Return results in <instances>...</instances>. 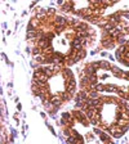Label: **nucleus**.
Returning <instances> with one entry per match:
<instances>
[{"label":"nucleus","instance_id":"obj_1","mask_svg":"<svg viewBox=\"0 0 129 144\" xmlns=\"http://www.w3.org/2000/svg\"><path fill=\"white\" fill-rule=\"evenodd\" d=\"M71 113H72V116L75 117V120L77 121V122H80L83 126H88L90 122H89V118L87 117V113L84 111H81V109H77V108H75L74 111H71Z\"/></svg>","mask_w":129,"mask_h":144},{"label":"nucleus","instance_id":"obj_2","mask_svg":"<svg viewBox=\"0 0 129 144\" xmlns=\"http://www.w3.org/2000/svg\"><path fill=\"white\" fill-rule=\"evenodd\" d=\"M116 40L112 37H106V39H101V46L103 49H114L116 48Z\"/></svg>","mask_w":129,"mask_h":144},{"label":"nucleus","instance_id":"obj_3","mask_svg":"<svg viewBox=\"0 0 129 144\" xmlns=\"http://www.w3.org/2000/svg\"><path fill=\"white\" fill-rule=\"evenodd\" d=\"M89 122H90V125H93V126L101 125V122H102V114H101V112H97L92 118H89Z\"/></svg>","mask_w":129,"mask_h":144},{"label":"nucleus","instance_id":"obj_4","mask_svg":"<svg viewBox=\"0 0 129 144\" xmlns=\"http://www.w3.org/2000/svg\"><path fill=\"white\" fill-rule=\"evenodd\" d=\"M70 48L76 49V50H81V49H83V45H81V39H79V37H74V39L70 41Z\"/></svg>","mask_w":129,"mask_h":144},{"label":"nucleus","instance_id":"obj_5","mask_svg":"<svg viewBox=\"0 0 129 144\" xmlns=\"http://www.w3.org/2000/svg\"><path fill=\"white\" fill-rule=\"evenodd\" d=\"M54 25L56 26H66L67 27V18L63 15H56L54 17Z\"/></svg>","mask_w":129,"mask_h":144},{"label":"nucleus","instance_id":"obj_6","mask_svg":"<svg viewBox=\"0 0 129 144\" xmlns=\"http://www.w3.org/2000/svg\"><path fill=\"white\" fill-rule=\"evenodd\" d=\"M76 88V81H75L74 77H68L65 80V90L67 89H75Z\"/></svg>","mask_w":129,"mask_h":144},{"label":"nucleus","instance_id":"obj_7","mask_svg":"<svg viewBox=\"0 0 129 144\" xmlns=\"http://www.w3.org/2000/svg\"><path fill=\"white\" fill-rule=\"evenodd\" d=\"M61 75H62V77H63V80L68 79V77H74V73H72V71L70 70V67H67V66L63 67V70H62Z\"/></svg>","mask_w":129,"mask_h":144},{"label":"nucleus","instance_id":"obj_8","mask_svg":"<svg viewBox=\"0 0 129 144\" xmlns=\"http://www.w3.org/2000/svg\"><path fill=\"white\" fill-rule=\"evenodd\" d=\"M29 23H30V25H31V26H32L34 28H35V30H37V28H40V27H41L43 22L40 21L39 18H36V17H32V18H31V20H30V22H29Z\"/></svg>","mask_w":129,"mask_h":144},{"label":"nucleus","instance_id":"obj_9","mask_svg":"<svg viewBox=\"0 0 129 144\" xmlns=\"http://www.w3.org/2000/svg\"><path fill=\"white\" fill-rule=\"evenodd\" d=\"M111 136H112V135H110L108 133H107V134L103 133V130L101 131V134H99V139H101V142H103V143H111V142H112Z\"/></svg>","mask_w":129,"mask_h":144},{"label":"nucleus","instance_id":"obj_10","mask_svg":"<svg viewBox=\"0 0 129 144\" xmlns=\"http://www.w3.org/2000/svg\"><path fill=\"white\" fill-rule=\"evenodd\" d=\"M58 94L61 95V98H62V100H63V102H70L71 99L74 98L67 90H65V91H58Z\"/></svg>","mask_w":129,"mask_h":144},{"label":"nucleus","instance_id":"obj_11","mask_svg":"<svg viewBox=\"0 0 129 144\" xmlns=\"http://www.w3.org/2000/svg\"><path fill=\"white\" fill-rule=\"evenodd\" d=\"M118 89L119 86H116L114 84H105V93H116Z\"/></svg>","mask_w":129,"mask_h":144},{"label":"nucleus","instance_id":"obj_12","mask_svg":"<svg viewBox=\"0 0 129 144\" xmlns=\"http://www.w3.org/2000/svg\"><path fill=\"white\" fill-rule=\"evenodd\" d=\"M84 70L87 71V73H88V75H92V73H97V72H98V71H97V70L93 67V65H92V63H87V65H85V67H84Z\"/></svg>","mask_w":129,"mask_h":144},{"label":"nucleus","instance_id":"obj_13","mask_svg":"<svg viewBox=\"0 0 129 144\" xmlns=\"http://www.w3.org/2000/svg\"><path fill=\"white\" fill-rule=\"evenodd\" d=\"M115 40H116V44H118V45H125V44H127V41H128V40H125V35L124 34L119 35Z\"/></svg>","mask_w":129,"mask_h":144},{"label":"nucleus","instance_id":"obj_14","mask_svg":"<svg viewBox=\"0 0 129 144\" xmlns=\"http://www.w3.org/2000/svg\"><path fill=\"white\" fill-rule=\"evenodd\" d=\"M111 62H106V60H102V63H101V70H103V71H111Z\"/></svg>","mask_w":129,"mask_h":144},{"label":"nucleus","instance_id":"obj_15","mask_svg":"<svg viewBox=\"0 0 129 144\" xmlns=\"http://www.w3.org/2000/svg\"><path fill=\"white\" fill-rule=\"evenodd\" d=\"M56 50L53 49V46H48V48H44L43 49V55H52V54H54Z\"/></svg>","mask_w":129,"mask_h":144},{"label":"nucleus","instance_id":"obj_16","mask_svg":"<svg viewBox=\"0 0 129 144\" xmlns=\"http://www.w3.org/2000/svg\"><path fill=\"white\" fill-rule=\"evenodd\" d=\"M118 27V25L115 23V22H112V21H108L107 23H106V26L103 30H107V31H111V30H114V28Z\"/></svg>","mask_w":129,"mask_h":144},{"label":"nucleus","instance_id":"obj_17","mask_svg":"<svg viewBox=\"0 0 129 144\" xmlns=\"http://www.w3.org/2000/svg\"><path fill=\"white\" fill-rule=\"evenodd\" d=\"M98 80H99V77L97 76V73H92V75H89V81H90V84L97 85V84H98Z\"/></svg>","mask_w":129,"mask_h":144},{"label":"nucleus","instance_id":"obj_18","mask_svg":"<svg viewBox=\"0 0 129 144\" xmlns=\"http://www.w3.org/2000/svg\"><path fill=\"white\" fill-rule=\"evenodd\" d=\"M32 58H34V60H36L37 63H40V65H44V60H45V57H44L43 54H37V55H34Z\"/></svg>","mask_w":129,"mask_h":144},{"label":"nucleus","instance_id":"obj_19","mask_svg":"<svg viewBox=\"0 0 129 144\" xmlns=\"http://www.w3.org/2000/svg\"><path fill=\"white\" fill-rule=\"evenodd\" d=\"M99 97H101V93L97 91L96 89H93V90L89 91V98H92V99H98Z\"/></svg>","mask_w":129,"mask_h":144},{"label":"nucleus","instance_id":"obj_20","mask_svg":"<svg viewBox=\"0 0 129 144\" xmlns=\"http://www.w3.org/2000/svg\"><path fill=\"white\" fill-rule=\"evenodd\" d=\"M108 22V18H101L99 20V22L97 23V26H98L99 28H105V26H106V23Z\"/></svg>","mask_w":129,"mask_h":144},{"label":"nucleus","instance_id":"obj_21","mask_svg":"<svg viewBox=\"0 0 129 144\" xmlns=\"http://www.w3.org/2000/svg\"><path fill=\"white\" fill-rule=\"evenodd\" d=\"M75 63H76V62H75V60L71 58V57L66 55V66H67V67H71V66H74Z\"/></svg>","mask_w":129,"mask_h":144},{"label":"nucleus","instance_id":"obj_22","mask_svg":"<svg viewBox=\"0 0 129 144\" xmlns=\"http://www.w3.org/2000/svg\"><path fill=\"white\" fill-rule=\"evenodd\" d=\"M94 89H96L97 91H99V93H105V84H102V82L99 84V82H98V84L96 85V88H94Z\"/></svg>","mask_w":129,"mask_h":144},{"label":"nucleus","instance_id":"obj_23","mask_svg":"<svg viewBox=\"0 0 129 144\" xmlns=\"http://www.w3.org/2000/svg\"><path fill=\"white\" fill-rule=\"evenodd\" d=\"M93 65V67L98 71V70H101V63H102V60H94V62H90Z\"/></svg>","mask_w":129,"mask_h":144},{"label":"nucleus","instance_id":"obj_24","mask_svg":"<svg viewBox=\"0 0 129 144\" xmlns=\"http://www.w3.org/2000/svg\"><path fill=\"white\" fill-rule=\"evenodd\" d=\"M85 57H87V50H85V48H83L81 50H79V58L84 59Z\"/></svg>","mask_w":129,"mask_h":144},{"label":"nucleus","instance_id":"obj_25","mask_svg":"<svg viewBox=\"0 0 129 144\" xmlns=\"http://www.w3.org/2000/svg\"><path fill=\"white\" fill-rule=\"evenodd\" d=\"M87 32H88V35H89V36H93V37H96V31L93 30V28H88L87 30Z\"/></svg>","mask_w":129,"mask_h":144},{"label":"nucleus","instance_id":"obj_26","mask_svg":"<svg viewBox=\"0 0 129 144\" xmlns=\"http://www.w3.org/2000/svg\"><path fill=\"white\" fill-rule=\"evenodd\" d=\"M121 118H125V120H128V121H129V111H123Z\"/></svg>","mask_w":129,"mask_h":144},{"label":"nucleus","instance_id":"obj_27","mask_svg":"<svg viewBox=\"0 0 129 144\" xmlns=\"http://www.w3.org/2000/svg\"><path fill=\"white\" fill-rule=\"evenodd\" d=\"M120 13L123 17H125L127 20H129V10H120Z\"/></svg>","mask_w":129,"mask_h":144},{"label":"nucleus","instance_id":"obj_28","mask_svg":"<svg viewBox=\"0 0 129 144\" xmlns=\"http://www.w3.org/2000/svg\"><path fill=\"white\" fill-rule=\"evenodd\" d=\"M111 71H112V72L115 73V72H119V71H121V70L119 68L118 66H114V65H112V67H111Z\"/></svg>","mask_w":129,"mask_h":144},{"label":"nucleus","instance_id":"obj_29","mask_svg":"<svg viewBox=\"0 0 129 144\" xmlns=\"http://www.w3.org/2000/svg\"><path fill=\"white\" fill-rule=\"evenodd\" d=\"M66 3V0H57V4L59 5V7H62V5H63Z\"/></svg>","mask_w":129,"mask_h":144},{"label":"nucleus","instance_id":"obj_30","mask_svg":"<svg viewBox=\"0 0 129 144\" xmlns=\"http://www.w3.org/2000/svg\"><path fill=\"white\" fill-rule=\"evenodd\" d=\"M87 140H94V136L92 135V134H88V135H87Z\"/></svg>","mask_w":129,"mask_h":144},{"label":"nucleus","instance_id":"obj_31","mask_svg":"<svg viewBox=\"0 0 129 144\" xmlns=\"http://www.w3.org/2000/svg\"><path fill=\"white\" fill-rule=\"evenodd\" d=\"M101 55L102 57H108V53L107 52H101Z\"/></svg>","mask_w":129,"mask_h":144},{"label":"nucleus","instance_id":"obj_32","mask_svg":"<svg viewBox=\"0 0 129 144\" xmlns=\"http://www.w3.org/2000/svg\"><path fill=\"white\" fill-rule=\"evenodd\" d=\"M107 58L110 59V62H114V57H112L111 54H108V57H107Z\"/></svg>","mask_w":129,"mask_h":144},{"label":"nucleus","instance_id":"obj_33","mask_svg":"<svg viewBox=\"0 0 129 144\" xmlns=\"http://www.w3.org/2000/svg\"><path fill=\"white\" fill-rule=\"evenodd\" d=\"M107 77H108V75H102L101 76V80H106Z\"/></svg>","mask_w":129,"mask_h":144},{"label":"nucleus","instance_id":"obj_34","mask_svg":"<svg viewBox=\"0 0 129 144\" xmlns=\"http://www.w3.org/2000/svg\"><path fill=\"white\" fill-rule=\"evenodd\" d=\"M21 108H22V107H21V103H20V102H17V109L21 111Z\"/></svg>","mask_w":129,"mask_h":144},{"label":"nucleus","instance_id":"obj_35","mask_svg":"<svg viewBox=\"0 0 129 144\" xmlns=\"http://www.w3.org/2000/svg\"><path fill=\"white\" fill-rule=\"evenodd\" d=\"M40 116H41V117L44 118V120H45V118H46V114L44 113V112H41V113H40Z\"/></svg>","mask_w":129,"mask_h":144},{"label":"nucleus","instance_id":"obj_36","mask_svg":"<svg viewBox=\"0 0 129 144\" xmlns=\"http://www.w3.org/2000/svg\"><path fill=\"white\" fill-rule=\"evenodd\" d=\"M114 1H115V3H118V1H119V0H114Z\"/></svg>","mask_w":129,"mask_h":144}]
</instances>
